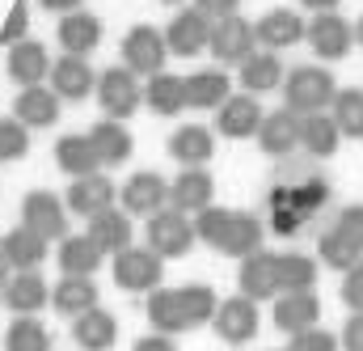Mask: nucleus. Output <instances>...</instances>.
<instances>
[{"label":"nucleus","mask_w":363,"mask_h":351,"mask_svg":"<svg viewBox=\"0 0 363 351\" xmlns=\"http://www.w3.org/2000/svg\"><path fill=\"white\" fill-rule=\"evenodd\" d=\"M216 292L207 284H186V288H152L148 296V318L157 326V335H182V330H199L216 318Z\"/></svg>","instance_id":"1"},{"label":"nucleus","mask_w":363,"mask_h":351,"mask_svg":"<svg viewBox=\"0 0 363 351\" xmlns=\"http://www.w3.org/2000/svg\"><path fill=\"white\" fill-rule=\"evenodd\" d=\"M334 93H338L334 77L325 68H317V64L291 68L283 77V97H287V110L291 114H317V110H325L334 102Z\"/></svg>","instance_id":"2"},{"label":"nucleus","mask_w":363,"mask_h":351,"mask_svg":"<svg viewBox=\"0 0 363 351\" xmlns=\"http://www.w3.org/2000/svg\"><path fill=\"white\" fill-rule=\"evenodd\" d=\"M165 55H169V47H165V34L157 26L127 30V38H123V68L127 72L157 77V72H165Z\"/></svg>","instance_id":"3"},{"label":"nucleus","mask_w":363,"mask_h":351,"mask_svg":"<svg viewBox=\"0 0 363 351\" xmlns=\"http://www.w3.org/2000/svg\"><path fill=\"white\" fill-rule=\"evenodd\" d=\"M190 246H194V225L178 207H161L148 220V250L157 259H182V254H190Z\"/></svg>","instance_id":"4"},{"label":"nucleus","mask_w":363,"mask_h":351,"mask_svg":"<svg viewBox=\"0 0 363 351\" xmlns=\"http://www.w3.org/2000/svg\"><path fill=\"white\" fill-rule=\"evenodd\" d=\"M211 55L220 60V64H245L250 55H254V47H258V38H254V26L241 17V13H233V17H220V21H211Z\"/></svg>","instance_id":"5"},{"label":"nucleus","mask_w":363,"mask_h":351,"mask_svg":"<svg viewBox=\"0 0 363 351\" xmlns=\"http://www.w3.org/2000/svg\"><path fill=\"white\" fill-rule=\"evenodd\" d=\"M97 102H101V110H106L114 123H123L127 114L140 110L144 89L135 81V72H127V68H106V72L97 77Z\"/></svg>","instance_id":"6"},{"label":"nucleus","mask_w":363,"mask_h":351,"mask_svg":"<svg viewBox=\"0 0 363 351\" xmlns=\"http://www.w3.org/2000/svg\"><path fill=\"white\" fill-rule=\"evenodd\" d=\"M304 38H308V47H313L317 60H342V55L355 47V30H351V21L338 17V13H317V17L304 26Z\"/></svg>","instance_id":"7"},{"label":"nucleus","mask_w":363,"mask_h":351,"mask_svg":"<svg viewBox=\"0 0 363 351\" xmlns=\"http://www.w3.org/2000/svg\"><path fill=\"white\" fill-rule=\"evenodd\" d=\"M21 225L34 229L43 242H64V237H68L64 203H60L51 190H30V195H26V203H21Z\"/></svg>","instance_id":"8"},{"label":"nucleus","mask_w":363,"mask_h":351,"mask_svg":"<svg viewBox=\"0 0 363 351\" xmlns=\"http://www.w3.org/2000/svg\"><path fill=\"white\" fill-rule=\"evenodd\" d=\"M161 271H165V259H157L152 250H118L114 254V284L127 288V292H152L161 284Z\"/></svg>","instance_id":"9"},{"label":"nucleus","mask_w":363,"mask_h":351,"mask_svg":"<svg viewBox=\"0 0 363 351\" xmlns=\"http://www.w3.org/2000/svg\"><path fill=\"white\" fill-rule=\"evenodd\" d=\"M262 119H267V110L258 106V97H254V93H237V97H228V102L220 106L216 131L228 136V140H250V136H258Z\"/></svg>","instance_id":"10"},{"label":"nucleus","mask_w":363,"mask_h":351,"mask_svg":"<svg viewBox=\"0 0 363 351\" xmlns=\"http://www.w3.org/2000/svg\"><path fill=\"white\" fill-rule=\"evenodd\" d=\"M216 335L224 343H250L258 335V305L245 301V296H233V301H220L216 305V318H211Z\"/></svg>","instance_id":"11"},{"label":"nucleus","mask_w":363,"mask_h":351,"mask_svg":"<svg viewBox=\"0 0 363 351\" xmlns=\"http://www.w3.org/2000/svg\"><path fill=\"white\" fill-rule=\"evenodd\" d=\"M169 203V182L152 170H140L131 182H123V212L131 216H157Z\"/></svg>","instance_id":"12"},{"label":"nucleus","mask_w":363,"mask_h":351,"mask_svg":"<svg viewBox=\"0 0 363 351\" xmlns=\"http://www.w3.org/2000/svg\"><path fill=\"white\" fill-rule=\"evenodd\" d=\"M207 43H211V17H203L199 9L178 13L169 21V30H165V47L174 55H186V60L199 55V51H207Z\"/></svg>","instance_id":"13"},{"label":"nucleus","mask_w":363,"mask_h":351,"mask_svg":"<svg viewBox=\"0 0 363 351\" xmlns=\"http://www.w3.org/2000/svg\"><path fill=\"white\" fill-rule=\"evenodd\" d=\"M237 284H241V296H245V301H254V305H262V301L279 296L274 254H267V250L245 254V259H241V271H237Z\"/></svg>","instance_id":"14"},{"label":"nucleus","mask_w":363,"mask_h":351,"mask_svg":"<svg viewBox=\"0 0 363 351\" xmlns=\"http://www.w3.org/2000/svg\"><path fill=\"white\" fill-rule=\"evenodd\" d=\"M317 318H321V301L313 292H279V301H274V326L283 335L313 330Z\"/></svg>","instance_id":"15"},{"label":"nucleus","mask_w":363,"mask_h":351,"mask_svg":"<svg viewBox=\"0 0 363 351\" xmlns=\"http://www.w3.org/2000/svg\"><path fill=\"white\" fill-rule=\"evenodd\" d=\"M211 153H216V136L207 127H199V123H186L169 136V157L182 170H203L211 161Z\"/></svg>","instance_id":"16"},{"label":"nucleus","mask_w":363,"mask_h":351,"mask_svg":"<svg viewBox=\"0 0 363 351\" xmlns=\"http://www.w3.org/2000/svg\"><path fill=\"white\" fill-rule=\"evenodd\" d=\"M216 250L228 254V259H245V254L262 250V220L250 216V212H228V225H224Z\"/></svg>","instance_id":"17"},{"label":"nucleus","mask_w":363,"mask_h":351,"mask_svg":"<svg viewBox=\"0 0 363 351\" xmlns=\"http://www.w3.org/2000/svg\"><path fill=\"white\" fill-rule=\"evenodd\" d=\"M47 301H51V292H47V279H43L38 271H13V275H9V284H4V305H9L17 318L38 313Z\"/></svg>","instance_id":"18"},{"label":"nucleus","mask_w":363,"mask_h":351,"mask_svg":"<svg viewBox=\"0 0 363 351\" xmlns=\"http://www.w3.org/2000/svg\"><path fill=\"white\" fill-rule=\"evenodd\" d=\"M51 81H55V89H51L55 97L81 102V97H89L93 89H97V72L89 68V60H81V55H64V60H55Z\"/></svg>","instance_id":"19"},{"label":"nucleus","mask_w":363,"mask_h":351,"mask_svg":"<svg viewBox=\"0 0 363 351\" xmlns=\"http://www.w3.org/2000/svg\"><path fill=\"white\" fill-rule=\"evenodd\" d=\"M211 195H216V182L207 170H182L174 182H169V203L178 207L182 216L186 212H203V207H211Z\"/></svg>","instance_id":"20"},{"label":"nucleus","mask_w":363,"mask_h":351,"mask_svg":"<svg viewBox=\"0 0 363 351\" xmlns=\"http://www.w3.org/2000/svg\"><path fill=\"white\" fill-rule=\"evenodd\" d=\"M0 254H4V263L13 266V271H38V263L47 259V242L34 229L17 225V229H9L0 237Z\"/></svg>","instance_id":"21"},{"label":"nucleus","mask_w":363,"mask_h":351,"mask_svg":"<svg viewBox=\"0 0 363 351\" xmlns=\"http://www.w3.org/2000/svg\"><path fill=\"white\" fill-rule=\"evenodd\" d=\"M254 38L279 55L283 47H296V43L304 38V21H300V13H291V9H271V13L254 26Z\"/></svg>","instance_id":"22"},{"label":"nucleus","mask_w":363,"mask_h":351,"mask_svg":"<svg viewBox=\"0 0 363 351\" xmlns=\"http://www.w3.org/2000/svg\"><path fill=\"white\" fill-rule=\"evenodd\" d=\"M47 72H51V60H47V47H43V43L21 38V43L9 47V77H13L21 89L38 85Z\"/></svg>","instance_id":"23"},{"label":"nucleus","mask_w":363,"mask_h":351,"mask_svg":"<svg viewBox=\"0 0 363 351\" xmlns=\"http://www.w3.org/2000/svg\"><path fill=\"white\" fill-rule=\"evenodd\" d=\"M101 43V21L85 13V9H77V13H64L60 17V47L68 51V55H89L93 47Z\"/></svg>","instance_id":"24"},{"label":"nucleus","mask_w":363,"mask_h":351,"mask_svg":"<svg viewBox=\"0 0 363 351\" xmlns=\"http://www.w3.org/2000/svg\"><path fill=\"white\" fill-rule=\"evenodd\" d=\"M228 77L220 68H203L194 77H182V89H186V106H199V110H220L233 93H228Z\"/></svg>","instance_id":"25"},{"label":"nucleus","mask_w":363,"mask_h":351,"mask_svg":"<svg viewBox=\"0 0 363 351\" xmlns=\"http://www.w3.org/2000/svg\"><path fill=\"white\" fill-rule=\"evenodd\" d=\"M13 114H17L21 127H51V123L60 119V97H55L51 89H43V85H30V89L17 93Z\"/></svg>","instance_id":"26"},{"label":"nucleus","mask_w":363,"mask_h":351,"mask_svg":"<svg viewBox=\"0 0 363 351\" xmlns=\"http://www.w3.org/2000/svg\"><path fill=\"white\" fill-rule=\"evenodd\" d=\"M68 207L77 216H97L106 207H114V182L106 174H89V178H77L72 190H68Z\"/></svg>","instance_id":"27"},{"label":"nucleus","mask_w":363,"mask_h":351,"mask_svg":"<svg viewBox=\"0 0 363 351\" xmlns=\"http://www.w3.org/2000/svg\"><path fill=\"white\" fill-rule=\"evenodd\" d=\"M258 140L271 157H287L291 148H300V114H291V110L267 114L262 127H258Z\"/></svg>","instance_id":"28"},{"label":"nucleus","mask_w":363,"mask_h":351,"mask_svg":"<svg viewBox=\"0 0 363 351\" xmlns=\"http://www.w3.org/2000/svg\"><path fill=\"white\" fill-rule=\"evenodd\" d=\"M89 242L101 250V254H118V250H127L131 246V220L118 212V207H106V212H97L89 216Z\"/></svg>","instance_id":"29"},{"label":"nucleus","mask_w":363,"mask_h":351,"mask_svg":"<svg viewBox=\"0 0 363 351\" xmlns=\"http://www.w3.org/2000/svg\"><path fill=\"white\" fill-rule=\"evenodd\" d=\"M72 339H77L85 351H110V347H114V339H118V322H114V313H106V309H97V305H93L89 313H81V318H77Z\"/></svg>","instance_id":"30"},{"label":"nucleus","mask_w":363,"mask_h":351,"mask_svg":"<svg viewBox=\"0 0 363 351\" xmlns=\"http://www.w3.org/2000/svg\"><path fill=\"white\" fill-rule=\"evenodd\" d=\"M89 144H93V153H97L101 166H123V161L131 157V131H127L123 123H114V119H101V123L93 127Z\"/></svg>","instance_id":"31"},{"label":"nucleus","mask_w":363,"mask_h":351,"mask_svg":"<svg viewBox=\"0 0 363 351\" xmlns=\"http://www.w3.org/2000/svg\"><path fill=\"white\" fill-rule=\"evenodd\" d=\"M338 127H334V119L325 114V110H317V114H300V148L304 153H313V157H334L338 153Z\"/></svg>","instance_id":"32"},{"label":"nucleus","mask_w":363,"mask_h":351,"mask_svg":"<svg viewBox=\"0 0 363 351\" xmlns=\"http://www.w3.org/2000/svg\"><path fill=\"white\" fill-rule=\"evenodd\" d=\"M283 60L274 51H254L245 64H241V85L245 93H271V89L283 85Z\"/></svg>","instance_id":"33"},{"label":"nucleus","mask_w":363,"mask_h":351,"mask_svg":"<svg viewBox=\"0 0 363 351\" xmlns=\"http://www.w3.org/2000/svg\"><path fill=\"white\" fill-rule=\"evenodd\" d=\"M51 301H55V309H60V313L81 318V313H89L93 305H97V284H93L89 275H64V279L55 284Z\"/></svg>","instance_id":"34"},{"label":"nucleus","mask_w":363,"mask_h":351,"mask_svg":"<svg viewBox=\"0 0 363 351\" xmlns=\"http://www.w3.org/2000/svg\"><path fill=\"white\" fill-rule=\"evenodd\" d=\"M55 166L64 170V174L72 178H89L101 170V161H97V153H93L89 136H64L60 144H55Z\"/></svg>","instance_id":"35"},{"label":"nucleus","mask_w":363,"mask_h":351,"mask_svg":"<svg viewBox=\"0 0 363 351\" xmlns=\"http://www.w3.org/2000/svg\"><path fill=\"white\" fill-rule=\"evenodd\" d=\"M274 279H279V292H313L317 263L308 254H274Z\"/></svg>","instance_id":"36"},{"label":"nucleus","mask_w":363,"mask_h":351,"mask_svg":"<svg viewBox=\"0 0 363 351\" xmlns=\"http://www.w3.org/2000/svg\"><path fill=\"white\" fill-rule=\"evenodd\" d=\"M330 119H334L338 136L363 140V89H338L330 102Z\"/></svg>","instance_id":"37"},{"label":"nucleus","mask_w":363,"mask_h":351,"mask_svg":"<svg viewBox=\"0 0 363 351\" xmlns=\"http://www.w3.org/2000/svg\"><path fill=\"white\" fill-rule=\"evenodd\" d=\"M101 250L89 242V233L85 237H64L60 242V266H64V275H89L93 279V271L101 266Z\"/></svg>","instance_id":"38"},{"label":"nucleus","mask_w":363,"mask_h":351,"mask_svg":"<svg viewBox=\"0 0 363 351\" xmlns=\"http://www.w3.org/2000/svg\"><path fill=\"white\" fill-rule=\"evenodd\" d=\"M144 102L157 110V114H182L186 110V89H182V77H169V72H157L148 89H144Z\"/></svg>","instance_id":"39"},{"label":"nucleus","mask_w":363,"mask_h":351,"mask_svg":"<svg viewBox=\"0 0 363 351\" xmlns=\"http://www.w3.org/2000/svg\"><path fill=\"white\" fill-rule=\"evenodd\" d=\"M317 250H321V263L334 266V271H342V275H347L355 263H363V246H355L351 237H342L338 229H330V233L321 237V246H317Z\"/></svg>","instance_id":"40"},{"label":"nucleus","mask_w":363,"mask_h":351,"mask_svg":"<svg viewBox=\"0 0 363 351\" xmlns=\"http://www.w3.org/2000/svg\"><path fill=\"white\" fill-rule=\"evenodd\" d=\"M4 351H51V335L34 318H17L4 335Z\"/></svg>","instance_id":"41"},{"label":"nucleus","mask_w":363,"mask_h":351,"mask_svg":"<svg viewBox=\"0 0 363 351\" xmlns=\"http://www.w3.org/2000/svg\"><path fill=\"white\" fill-rule=\"evenodd\" d=\"M30 148V131L17 119H0V161H17Z\"/></svg>","instance_id":"42"},{"label":"nucleus","mask_w":363,"mask_h":351,"mask_svg":"<svg viewBox=\"0 0 363 351\" xmlns=\"http://www.w3.org/2000/svg\"><path fill=\"white\" fill-rule=\"evenodd\" d=\"M224 225H228V212H224V207H203V212L194 216V237L207 242V246H216L220 233H224Z\"/></svg>","instance_id":"43"},{"label":"nucleus","mask_w":363,"mask_h":351,"mask_svg":"<svg viewBox=\"0 0 363 351\" xmlns=\"http://www.w3.org/2000/svg\"><path fill=\"white\" fill-rule=\"evenodd\" d=\"M287 351H338V339H334L330 330L313 326V330H300V335H291V347H287Z\"/></svg>","instance_id":"44"},{"label":"nucleus","mask_w":363,"mask_h":351,"mask_svg":"<svg viewBox=\"0 0 363 351\" xmlns=\"http://www.w3.org/2000/svg\"><path fill=\"white\" fill-rule=\"evenodd\" d=\"M26 26H30V9H26V0H13V9H9V21H4V30H0V43H21L26 38Z\"/></svg>","instance_id":"45"},{"label":"nucleus","mask_w":363,"mask_h":351,"mask_svg":"<svg viewBox=\"0 0 363 351\" xmlns=\"http://www.w3.org/2000/svg\"><path fill=\"white\" fill-rule=\"evenodd\" d=\"M334 229H338L342 237H351L355 246H363V203H351V207H342Z\"/></svg>","instance_id":"46"},{"label":"nucleus","mask_w":363,"mask_h":351,"mask_svg":"<svg viewBox=\"0 0 363 351\" xmlns=\"http://www.w3.org/2000/svg\"><path fill=\"white\" fill-rule=\"evenodd\" d=\"M342 301L351 305V313L363 309V263H355L347 275H342Z\"/></svg>","instance_id":"47"},{"label":"nucleus","mask_w":363,"mask_h":351,"mask_svg":"<svg viewBox=\"0 0 363 351\" xmlns=\"http://www.w3.org/2000/svg\"><path fill=\"white\" fill-rule=\"evenodd\" d=\"M338 347H342V351H363V309L347 318V326H342V339H338Z\"/></svg>","instance_id":"48"},{"label":"nucleus","mask_w":363,"mask_h":351,"mask_svg":"<svg viewBox=\"0 0 363 351\" xmlns=\"http://www.w3.org/2000/svg\"><path fill=\"white\" fill-rule=\"evenodd\" d=\"M194 9H199L203 17H216V21H220V17H233V13L241 9V0H194Z\"/></svg>","instance_id":"49"},{"label":"nucleus","mask_w":363,"mask_h":351,"mask_svg":"<svg viewBox=\"0 0 363 351\" xmlns=\"http://www.w3.org/2000/svg\"><path fill=\"white\" fill-rule=\"evenodd\" d=\"M131 351H178V347H174L169 335H148V339H140Z\"/></svg>","instance_id":"50"},{"label":"nucleus","mask_w":363,"mask_h":351,"mask_svg":"<svg viewBox=\"0 0 363 351\" xmlns=\"http://www.w3.org/2000/svg\"><path fill=\"white\" fill-rule=\"evenodd\" d=\"M43 9H51V13H77L81 9V0H38Z\"/></svg>","instance_id":"51"},{"label":"nucleus","mask_w":363,"mask_h":351,"mask_svg":"<svg viewBox=\"0 0 363 351\" xmlns=\"http://www.w3.org/2000/svg\"><path fill=\"white\" fill-rule=\"evenodd\" d=\"M304 9H317V13H334L338 9V0H300Z\"/></svg>","instance_id":"52"},{"label":"nucleus","mask_w":363,"mask_h":351,"mask_svg":"<svg viewBox=\"0 0 363 351\" xmlns=\"http://www.w3.org/2000/svg\"><path fill=\"white\" fill-rule=\"evenodd\" d=\"M9 271H13V266L4 263V254H0V301H4V284H9Z\"/></svg>","instance_id":"53"},{"label":"nucleus","mask_w":363,"mask_h":351,"mask_svg":"<svg viewBox=\"0 0 363 351\" xmlns=\"http://www.w3.org/2000/svg\"><path fill=\"white\" fill-rule=\"evenodd\" d=\"M355 30V38H359V47H363V17H359V26H351Z\"/></svg>","instance_id":"54"},{"label":"nucleus","mask_w":363,"mask_h":351,"mask_svg":"<svg viewBox=\"0 0 363 351\" xmlns=\"http://www.w3.org/2000/svg\"><path fill=\"white\" fill-rule=\"evenodd\" d=\"M165 4H178V0H165Z\"/></svg>","instance_id":"55"}]
</instances>
